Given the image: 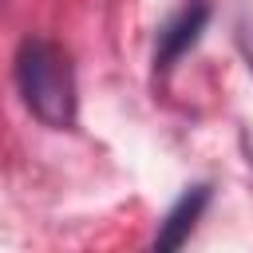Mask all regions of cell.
Segmentation results:
<instances>
[{
	"instance_id": "6da1fadb",
	"label": "cell",
	"mask_w": 253,
	"mask_h": 253,
	"mask_svg": "<svg viewBox=\"0 0 253 253\" xmlns=\"http://www.w3.org/2000/svg\"><path fill=\"white\" fill-rule=\"evenodd\" d=\"M16 91L24 99V107L51 130H67L75 126V71L63 47H55L43 36H28L16 47Z\"/></svg>"
},
{
	"instance_id": "7a4b0ae2",
	"label": "cell",
	"mask_w": 253,
	"mask_h": 253,
	"mask_svg": "<svg viewBox=\"0 0 253 253\" xmlns=\"http://www.w3.org/2000/svg\"><path fill=\"white\" fill-rule=\"evenodd\" d=\"M206 20H210V4L206 0H194V4H186L162 32H158V47H154V67L158 71H166V67H174V59H182L198 40H202V32H206Z\"/></svg>"
},
{
	"instance_id": "3957f363",
	"label": "cell",
	"mask_w": 253,
	"mask_h": 253,
	"mask_svg": "<svg viewBox=\"0 0 253 253\" xmlns=\"http://www.w3.org/2000/svg\"><path fill=\"white\" fill-rule=\"evenodd\" d=\"M206 202H210V186H190V190H186V194L174 202V210L162 217V229H158L154 245H158V249H178V245L190 237L194 221L202 217Z\"/></svg>"
}]
</instances>
